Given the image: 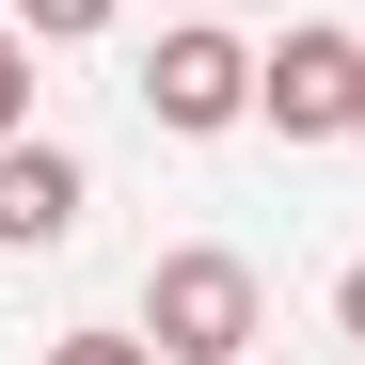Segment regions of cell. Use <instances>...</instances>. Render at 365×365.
<instances>
[{
  "label": "cell",
  "instance_id": "7",
  "mask_svg": "<svg viewBox=\"0 0 365 365\" xmlns=\"http://www.w3.org/2000/svg\"><path fill=\"white\" fill-rule=\"evenodd\" d=\"M48 365H159V334H64Z\"/></svg>",
  "mask_w": 365,
  "mask_h": 365
},
{
  "label": "cell",
  "instance_id": "1",
  "mask_svg": "<svg viewBox=\"0 0 365 365\" xmlns=\"http://www.w3.org/2000/svg\"><path fill=\"white\" fill-rule=\"evenodd\" d=\"M255 255H222V238H191V255H159L143 270V334L159 365H255Z\"/></svg>",
  "mask_w": 365,
  "mask_h": 365
},
{
  "label": "cell",
  "instance_id": "3",
  "mask_svg": "<svg viewBox=\"0 0 365 365\" xmlns=\"http://www.w3.org/2000/svg\"><path fill=\"white\" fill-rule=\"evenodd\" d=\"M143 111L175 143H207V128H238V111H255V48H238L222 16H175L159 48H143Z\"/></svg>",
  "mask_w": 365,
  "mask_h": 365
},
{
  "label": "cell",
  "instance_id": "4",
  "mask_svg": "<svg viewBox=\"0 0 365 365\" xmlns=\"http://www.w3.org/2000/svg\"><path fill=\"white\" fill-rule=\"evenodd\" d=\"M80 207H96V175H80V143H0V255H64L80 238Z\"/></svg>",
  "mask_w": 365,
  "mask_h": 365
},
{
  "label": "cell",
  "instance_id": "2",
  "mask_svg": "<svg viewBox=\"0 0 365 365\" xmlns=\"http://www.w3.org/2000/svg\"><path fill=\"white\" fill-rule=\"evenodd\" d=\"M255 111H270L286 143H349V111H365V32L286 16V32L255 48Z\"/></svg>",
  "mask_w": 365,
  "mask_h": 365
},
{
  "label": "cell",
  "instance_id": "5",
  "mask_svg": "<svg viewBox=\"0 0 365 365\" xmlns=\"http://www.w3.org/2000/svg\"><path fill=\"white\" fill-rule=\"evenodd\" d=\"M16 32H32V48H96V32H111V0H16Z\"/></svg>",
  "mask_w": 365,
  "mask_h": 365
},
{
  "label": "cell",
  "instance_id": "9",
  "mask_svg": "<svg viewBox=\"0 0 365 365\" xmlns=\"http://www.w3.org/2000/svg\"><path fill=\"white\" fill-rule=\"evenodd\" d=\"M349 143H365V111H349Z\"/></svg>",
  "mask_w": 365,
  "mask_h": 365
},
{
  "label": "cell",
  "instance_id": "6",
  "mask_svg": "<svg viewBox=\"0 0 365 365\" xmlns=\"http://www.w3.org/2000/svg\"><path fill=\"white\" fill-rule=\"evenodd\" d=\"M32 128V32H16V0H0V143Z\"/></svg>",
  "mask_w": 365,
  "mask_h": 365
},
{
  "label": "cell",
  "instance_id": "8",
  "mask_svg": "<svg viewBox=\"0 0 365 365\" xmlns=\"http://www.w3.org/2000/svg\"><path fill=\"white\" fill-rule=\"evenodd\" d=\"M334 334H349V349H365V255H349V270H334Z\"/></svg>",
  "mask_w": 365,
  "mask_h": 365
}]
</instances>
